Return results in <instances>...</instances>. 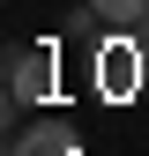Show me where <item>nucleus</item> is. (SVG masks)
<instances>
[{
	"label": "nucleus",
	"instance_id": "f257e3e1",
	"mask_svg": "<svg viewBox=\"0 0 149 156\" xmlns=\"http://www.w3.org/2000/svg\"><path fill=\"white\" fill-rule=\"evenodd\" d=\"M142 67H149V45H142V30H134V37H119V30H112L104 45H97V67H89V74H97V97L127 104V97L142 89Z\"/></svg>",
	"mask_w": 149,
	"mask_h": 156
},
{
	"label": "nucleus",
	"instance_id": "f03ea898",
	"mask_svg": "<svg viewBox=\"0 0 149 156\" xmlns=\"http://www.w3.org/2000/svg\"><path fill=\"white\" fill-rule=\"evenodd\" d=\"M52 97V45H8V126L23 119V104Z\"/></svg>",
	"mask_w": 149,
	"mask_h": 156
},
{
	"label": "nucleus",
	"instance_id": "7ed1b4c3",
	"mask_svg": "<svg viewBox=\"0 0 149 156\" xmlns=\"http://www.w3.org/2000/svg\"><path fill=\"white\" fill-rule=\"evenodd\" d=\"M8 156H82V134L67 119H37L23 134H8Z\"/></svg>",
	"mask_w": 149,
	"mask_h": 156
},
{
	"label": "nucleus",
	"instance_id": "20e7f679",
	"mask_svg": "<svg viewBox=\"0 0 149 156\" xmlns=\"http://www.w3.org/2000/svg\"><path fill=\"white\" fill-rule=\"evenodd\" d=\"M89 8H97V15H104V23H112V30H134V23H142V8H149V0H89Z\"/></svg>",
	"mask_w": 149,
	"mask_h": 156
}]
</instances>
